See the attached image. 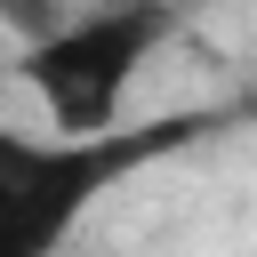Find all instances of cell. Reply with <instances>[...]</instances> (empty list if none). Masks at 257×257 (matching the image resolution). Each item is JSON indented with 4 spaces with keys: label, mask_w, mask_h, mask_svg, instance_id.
<instances>
[{
    "label": "cell",
    "mask_w": 257,
    "mask_h": 257,
    "mask_svg": "<svg viewBox=\"0 0 257 257\" xmlns=\"http://www.w3.org/2000/svg\"><path fill=\"white\" fill-rule=\"evenodd\" d=\"M201 128H217V112H169V120L112 128V137L0 128V257H56L112 185H128L145 161L193 145Z\"/></svg>",
    "instance_id": "obj_1"
},
{
    "label": "cell",
    "mask_w": 257,
    "mask_h": 257,
    "mask_svg": "<svg viewBox=\"0 0 257 257\" xmlns=\"http://www.w3.org/2000/svg\"><path fill=\"white\" fill-rule=\"evenodd\" d=\"M169 32H177L169 0H96V8H72L48 40H32L16 72L56 137H112L137 72L161 56Z\"/></svg>",
    "instance_id": "obj_2"
},
{
    "label": "cell",
    "mask_w": 257,
    "mask_h": 257,
    "mask_svg": "<svg viewBox=\"0 0 257 257\" xmlns=\"http://www.w3.org/2000/svg\"><path fill=\"white\" fill-rule=\"evenodd\" d=\"M64 16H72L64 0H0V32H16L24 48H32V40H48Z\"/></svg>",
    "instance_id": "obj_3"
}]
</instances>
